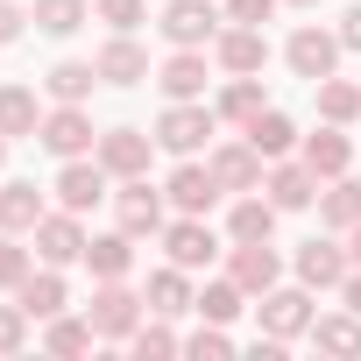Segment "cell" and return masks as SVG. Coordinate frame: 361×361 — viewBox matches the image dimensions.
<instances>
[{
	"mask_svg": "<svg viewBox=\"0 0 361 361\" xmlns=\"http://www.w3.org/2000/svg\"><path fill=\"white\" fill-rule=\"evenodd\" d=\"M319 114H326L333 128H347V121L361 114V85H347V78H319Z\"/></svg>",
	"mask_w": 361,
	"mask_h": 361,
	"instance_id": "obj_30",
	"label": "cell"
},
{
	"mask_svg": "<svg viewBox=\"0 0 361 361\" xmlns=\"http://www.w3.org/2000/svg\"><path fill=\"white\" fill-rule=\"evenodd\" d=\"M135 234L121 227V234H99V241H85V269L99 276V283H114V276H128L135 269V248H128Z\"/></svg>",
	"mask_w": 361,
	"mask_h": 361,
	"instance_id": "obj_19",
	"label": "cell"
},
{
	"mask_svg": "<svg viewBox=\"0 0 361 361\" xmlns=\"http://www.w3.org/2000/svg\"><path fill=\"white\" fill-rule=\"evenodd\" d=\"M319 213H326V227L354 234V227H361V185H347V177H333V185H326V199H319Z\"/></svg>",
	"mask_w": 361,
	"mask_h": 361,
	"instance_id": "obj_26",
	"label": "cell"
},
{
	"mask_svg": "<svg viewBox=\"0 0 361 361\" xmlns=\"http://www.w3.org/2000/svg\"><path fill=\"white\" fill-rule=\"evenodd\" d=\"M114 213H121V227H128V234H163V192H149L142 177H121Z\"/></svg>",
	"mask_w": 361,
	"mask_h": 361,
	"instance_id": "obj_9",
	"label": "cell"
},
{
	"mask_svg": "<svg viewBox=\"0 0 361 361\" xmlns=\"http://www.w3.org/2000/svg\"><path fill=\"white\" fill-rule=\"evenodd\" d=\"M43 220V192L36 185H8V192H0V227H8V234H29Z\"/></svg>",
	"mask_w": 361,
	"mask_h": 361,
	"instance_id": "obj_25",
	"label": "cell"
},
{
	"mask_svg": "<svg viewBox=\"0 0 361 361\" xmlns=\"http://www.w3.org/2000/svg\"><path fill=\"white\" fill-rule=\"evenodd\" d=\"M220 64H227L234 78H255V71L269 64V36H262V29H248V22H241V29H227V36H220Z\"/></svg>",
	"mask_w": 361,
	"mask_h": 361,
	"instance_id": "obj_16",
	"label": "cell"
},
{
	"mask_svg": "<svg viewBox=\"0 0 361 361\" xmlns=\"http://www.w3.org/2000/svg\"><path fill=\"white\" fill-rule=\"evenodd\" d=\"M192 305H199V298H192V283H185L177 262L149 276V312H156V319H177V312H192Z\"/></svg>",
	"mask_w": 361,
	"mask_h": 361,
	"instance_id": "obj_21",
	"label": "cell"
},
{
	"mask_svg": "<svg viewBox=\"0 0 361 361\" xmlns=\"http://www.w3.org/2000/svg\"><path fill=\"white\" fill-rule=\"evenodd\" d=\"M92 340H99V333H92V319H64V312H57V319H50V333H43V347H50V354H85Z\"/></svg>",
	"mask_w": 361,
	"mask_h": 361,
	"instance_id": "obj_32",
	"label": "cell"
},
{
	"mask_svg": "<svg viewBox=\"0 0 361 361\" xmlns=\"http://www.w3.org/2000/svg\"><path fill=\"white\" fill-rule=\"evenodd\" d=\"M227 15H234V22H248V29H262V22L276 15V0H227Z\"/></svg>",
	"mask_w": 361,
	"mask_h": 361,
	"instance_id": "obj_40",
	"label": "cell"
},
{
	"mask_svg": "<svg viewBox=\"0 0 361 361\" xmlns=\"http://www.w3.org/2000/svg\"><path fill=\"white\" fill-rule=\"evenodd\" d=\"M36 142H43L50 156H64V163H71V156H85V149H99V142H92V121H85V106H57V114L36 128Z\"/></svg>",
	"mask_w": 361,
	"mask_h": 361,
	"instance_id": "obj_7",
	"label": "cell"
},
{
	"mask_svg": "<svg viewBox=\"0 0 361 361\" xmlns=\"http://www.w3.org/2000/svg\"><path fill=\"white\" fill-rule=\"evenodd\" d=\"M36 92L29 85H0V135H36Z\"/></svg>",
	"mask_w": 361,
	"mask_h": 361,
	"instance_id": "obj_29",
	"label": "cell"
},
{
	"mask_svg": "<svg viewBox=\"0 0 361 361\" xmlns=\"http://www.w3.org/2000/svg\"><path fill=\"white\" fill-rule=\"evenodd\" d=\"M283 57H290V71H298V78H312V85H319V78H333V64H340V36H326V29H298Z\"/></svg>",
	"mask_w": 361,
	"mask_h": 361,
	"instance_id": "obj_10",
	"label": "cell"
},
{
	"mask_svg": "<svg viewBox=\"0 0 361 361\" xmlns=\"http://www.w3.org/2000/svg\"><path fill=\"white\" fill-rule=\"evenodd\" d=\"M36 29L43 36H78L85 29V0H36Z\"/></svg>",
	"mask_w": 361,
	"mask_h": 361,
	"instance_id": "obj_31",
	"label": "cell"
},
{
	"mask_svg": "<svg viewBox=\"0 0 361 361\" xmlns=\"http://www.w3.org/2000/svg\"><path fill=\"white\" fill-rule=\"evenodd\" d=\"M36 255H43V262H57V269H64V262H85V227H78V213H71V206L36 220Z\"/></svg>",
	"mask_w": 361,
	"mask_h": 361,
	"instance_id": "obj_3",
	"label": "cell"
},
{
	"mask_svg": "<svg viewBox=\"0 0 361 361\" xmlns=\"http://www.w3.org/2000/svg\"><path fill=\"white\" fill-rule=\"evenodd\" d=\"M43 85H50V99H57V106H78V99H92V85H99V64H57Z\"/></svg>",
	"mask_w": 361,
	"mask_h": 361,
	"instance_id": "obj_27",
	"label": "cell"
},
{
	"mask_svg": "<svg viewBox=\"0 0 361 361\" xmlns=\"http://www.w3.org/2000/svg\"><path fill=\"white\" fill-rule=\"evenodd\" d=\"M170 206H177V213H213V206H220V177H213V163H192V156H185V170L170 177Z\"/></svg>",
	"mask_w": 361,
	"mask_h": 361,
	"instance_id": "obj_12",
	"label": "cell"
},
{
	"mask_svg": "<svg viewBox=\"0 0 361 361\" xmlns=\"http://www.w3.org/2000/svg\"><path fill=\"white\" fill-rule=\"evenodd\" d=\"M36 276V262H29V248L22 241H0V290H22Z\"/></svg>",
	"mask_w": 361,
	"mask_h": 361,
	"instance_id": "obj_36",
	"label": "cell"
},
{
	"mask_svg": "<svg viewBox=\"0 0 361 361\" xmlns=\"http://www.w3.org/2000/svg\"><path fill=\"white\" fill-rule=\"evenodd\" d=\"M262 333L269 340H298V333H312V298L305 290H262Z\"/></svg>",
	"mask_w": 361,
	"mask_h": 361,
	"instance_id": "obj_8",
	"label": "cell"
},
{
	"mask_svg": "<svg viewBox=\"0 0 361 361\" xmlns=\"http://www.w3.org/2000/svg\"><path fill=\"white\" fill-rule=\"evenodd\" d=\"M149 149H156V135H142V128H106L99 135V163L114 177H142L149 170Z\"/></svg>",
	"mask_w": 361,
	"mask_h": 361,
	"instance_id": "obj_11",
	"label": "cell"
},
{
	"mask_svg": "<svg viewBox=\"0 0 361 361\" xmlns=\"http://www.w3.org/2000/svg\"><path fill=\"white\" fill-rule=\"evenodd\" d=\"M185 347H192V354H234V340H227V333H220L213 319H206V326H199V333H192Z\"/></svg>",
	"mask_w": 361,
	"mask_h": 361,
	"instance_id": "obj_39",
	"label": "cell"
},
{
	"mask_svg": "<svg viewBox=\"0 0 361 361\" xmlns=\"http://www.w3.org/2000/svg\"><path fill=\"white\" fill-rule=\"evenodd\" d=\"M22 36V8H15V0H0V43H15Z\"/></svg>",
	"mask_w": 361,
	"mask_h": 361,
	"instance_id": "obj_42",
	"label": "cell"
},
{
	"mask_svg": "<svg viewBox=\"0 0 361 361\" xmlns=\"http://www.w3.org/2000/svg\"><path fill=\"white\" fill-rule=\"evenodd\" d=\"M99 22H114V29H135V22H142V0H99Z\"/></svg>",
	"mask_w": 361,
	"mask_h": 361,
	"instance_id": "obj_41",
	"label": "cell"
},
{
	"mask_svg": "<svg viewBox=\"0 0 361 361\" xmlns=\"http://www.w3.org/2000/svg\"><path fill=\"white\" fill-rule=\"evenodd\" d=\"M220 114H227V121H255V114H262V85H255V78H234V85L220 92Z\"/></svg>",
	"mask_w": 361,
	"mask_h": 361,
	"instance_id": "obj_35",
	"label": "cell"
},
{
	"mask_svg": "<svg viewBox=\"0 0 361 361\" xmlns=\"http://www.w3.org/2000/svg\"><path fill=\"white\" fill-rule=\"evenodd\" d=\"M347 312H361V269L347 276Z\"/></svg>",
	"mask_w": 361,
	"mask_h": 361,
	"instance_id": "obj_44",
	"label": "cell"
},
{
	"mask_svg": "<svg viewBox=\"0 0 361 361\" xmlns=\"http://www.w3.org/2000/svg\"><path fill=\"white\" fill-rule=\"evenodd\" d=\"M312 340L326 354H361V312L354 319H312Z\"/></svg>",
	"mask_w": 361,
	"mask_h": 361,
	"instance_id": "obj_33",
	"label": "cell"
},
{
	"mask_svg": "<svg viewBox=\"0 0 361 361\" xmlns=\"http://www.w3.org/2000/svg\"><path fill=\"white\" fill-rule=\"evenodd\" d=\"M22 340H29V312L0 305V354H22Z\"/></svg>",
	"mask_w": 361,
	"mask_h": 361,
	"instance_id": "obj_37",
	"label": "cell"
},
{
	"mask_svg": "<svg viewBox=\"0 0 361 361\" xmlns=\"http://www.w3.org/2000/svg\"><path fill=\"white\" fill-rule=\"evenodd\" d=\"M298 8H319V0H298Z\"/></svg>",
	"mask_w": 361,
	"mask_h": 361,
	"instance_id": "obj_47",
	"label": "cell"
},
{
	"mask_svg": "<svg viewBox=\"0 0 361 361\" xmlns=\"http://www.w3.org/2000/svg\"><path fill=\"white\" fill-rule=\"evenodd\" d=\"M276 276H283V262H276V248L269 241H234V283L241 290H276Z\"/></svg>",
	"mask_w": 361,
	"mask_h": 361,
	"instance_id": "obj_13",
	"label": "cell"
},
{
	"mask_svg": "<svg viewBox=\"0 0 361 361\" xmlns=\"http://www.w3.org/2000/svg\"><path fill=\"white\" fill-rule=\"evenodd\" d=\"M163 248H170V262H177V269H206V262L220 255V241H213L206 213H185L177 227H163Z\"/></svg>",
	"mask_w": 361,
	"mask_h": 361,
	"instance_id": "obj_5",
	"label": "cell"
},
{
	"mask_svg": "<svg viewBox=\"0 0 361 361\" xmlns=\"http://www.w3.org/2000/svg\"><path fill=\"white\" fill-rule=\"evenodd\" d=\"M15 298H22V312H29V319H57V312H64V276H57V262H50L43 276H29Z\"/></svg>",
	"mask_w": 361,
	"mask_h": 361,
	"instance_id": "obj_23",
	"label": "cell"
},
{
	"mask_svg": "<svg viewBox=\"0 0 361 361\" xmlns=\"http://www.w3.org/2000/svg\"><path fill=\"white\" fill-rule=\"evenodd\" d=\"M227 234L234 241H269L276 234V199H241L234 220H227Z\"/></svg>",
	"mask_w": 361,
	"mask_h": 361,
	"instance_id": "obj_28",
	"label": "cell"
},
{
	"mask_svg": "<svg viewBox=\"0 0 361 361\" xmlns=\"http://www.w3.org/2000/svg\"><path fill=\"white\" fill-rule=\"evenodd\" d=\"M347 255H354V269H361V227H354V241H347Z\"/></svg>",
	"mask_w": 361,
	"mask_h": 361,
	"instance_id": "obj_45",
	"label": "cell"
},
{
	"mask_svg": "<svg viewBox=\"0 0 361 361\" xmlns=\"http://www.w3.org/2000/svg\"><path fill=\"white\" fill-rule=\"evenodd\" d=\"M142 305H149V298L121 290V276H114V283H99V290H92V312H85V319H92V333H99V340H135Z\"/></svg>",
	"mask_w": 361,
	"mask_h": 361,
	"instance_id": "obj_2",
	"label": "cell"
},
{
	"mask_svg": "<svg viewBox=\"0 0 361 361\" xmlns=\"http://www.w3.org/2000/svg\"><path fill=\"white\" fill-rule=\"evenodd\" d=\"M340 50H361V8H347V22H340Z\"/></svg>",
	"mask_w": 361,
	"mask_h": 361,
	"instance_id": "obj_43",
	"label": "cell"
},
{
	"mask_svg": "<svg viewBox=\"0 0 361 361\" xmlns=\"http://www.w3.org/2000/svg\"><path fill=\"white\" fill-rule=\"evenodd\" d=\"M298 283H305V290H333V283H347V255H340L333 241H305V248H298Z\"/></svg>",
	"mask_w": 361,
	"mask_h": 361,
	"instance_id": "obj_17",
	"label": "cell"
},
{
	"mask_svg": "<svg viewBox=\"0 0 361 361\" xmlns=\"http://www.w3.org/2000/svg\"><path fill=\"white\" fill-rule=\"evenodd\" d=\"M248 142H255V156H290L298 149V128H290V114H276V106H262L255 121H248Z\"/></svg>",
	"mask_w": 361,
	"mask_h": 361,
	"instance_id": "obj_20",
	"label": "cell"
},
{
	"mask_svg": "<svg viewBox=\"0 0 361 361\" xmlns=\"http://www.w3.org/2000/svg\"><path fill=\"white\" fill-rule=\"evenodd\" d=\"M156 142H163L170 156H199V149L213 142V106H199V99H170L163 121H156Z\"/></svg>",
	"mask_w": 361,
	"mask_h": 361,
	"instance_id": "obj_1",
	"label": "cell"
},
{
	"mask_svg": "<svg viewBox=\"0 0 361 361\" xmlns=\"http://www.w3.org/2000/svg\"><path fill=\"white\" fill-rule=\"evenodd\" d=\"M269 199H276V213H305L319 199V170L312 163H276L269 170Z\"/></svg>",
	"mask_w": 361,
	"mask_h": 361,
	"instance_id": "obj_14",
	"label": "cell"
},
{
	"mask_svg": "<svg viewBox=\"0 0 361 361\" xmlns=\"http://www.w3.org/2000/svg\"><path fill=\"white\" fill-rule=\"evenodd\" d=\"M163 36H170L177 50H199L206 36H220L213 0H170V8H163Z\"/></svg>",
	"mask_w": 361,
	"mask_h": 361,
	"instance_id": "obj_6",
	"label": "cell"
},
{
	"mask_svg": "<svg viewBox=\"0 0 361 361\" xmlns=\"http://www.w3.org/2000/svg\"><path fill=\"white\" fill-rule=\"evenodd\" d=\"M305 163L319 170V185H333V177H347L354 149H347V135H340V128H326V135H312V142H305Z\"/></svg>",
	"mask_w": 361,
	"mask_h": 361,
	"instance_id": "obj_22",
	"label": "cell"
},
{
	"mask_svg": "<svg viewBox=\"0 0 361 361\" xmlns=\"http://www.w3.org/2000/svg\"><path fill=\"white\" fill-rule=\"evenodd\" d=\"M163 92H170V99H199V92H206V57H199V50H177V57L163 64Z\"/></svg>",
	"mask_w": 361,
	"mask_h": 361,
	"instance_id": "obj_24",
	"label": "cell"
},
{
	"mask_svg": "<svg viewBox=\"0 0 361 361\" xmlns=\"http://www.w3.org/2000/svg\"><path fill=\"white\" fill-rule=\"evenodd\" d=\"M0 156H8V135H0Z\"/></svg>",
	"mask_w": 361,
	"mask_h": 361,
	"instance_id": "obj_46",
	"label": "cell"
},
{
	"mask_svg": "<svg viewBox=\"0 0 361 361\" xmlns=\"http://www.w3.org/2000/svg\"><path fill=\"white\" fill-rule=\"evenodd\" d=\"M192 312H206L213 326H227V319H241V283H234V276H227V283H206Z\"/></svg>",
	"mask_w": 361,
	"mask_h": 361,
	"instance_id": "obj_34",
	"label": "cell"
},
{
	"mask_svg": "<svg viewBox=\"0 0 361 361\" xmlns=\"http://www.w3.org/2000/svg\"><path fill=\"white\" fill-rule=\"evenodd\" d=\"M135 354H177V333L170 326H135Z\"/></svg>",
	"mask_w": 361,
	"mask_h": 361,
	"instance_id": "obj_38",
	"label": "cell"
},
{
	"mask_svg": "<svg viewBox=\"0 0 361 361\" xmlns=\"http://www.w3.org/2000/svg\"><path fill=\"white\" fill-rule=\"evenodd\" d=\"M106 177H114V170H106L99 156H92V163H85V156H71V163L57 170V199H64L71 213H92V206L106 199Z\"/></svg>",
	"mask_w": 361,
	"mask_h": 361,
	"instance_id": "obj_4",
	"label": "cell"
},
{
	"mask_svg": "<svg viewBox=\"0 0 361 361\" xmlns=\"http://www.w3.org/2000/svg\"><path fill=\"white\" fill-rule=\"evenodd\" d=\"M92 64H99V78H106V85H135V78H149V57H142V43H135L128 29H121Z\"/></svg>",
	"mask_w": 361,
	"mask_h": 361,
	"instance_id": "obj_18",
	"label": "cell"
},
{
	"mask_svg": "<svg viewBox=\"0 0 361 361\" xmlns=\"http://www.w3.org/2000/svg\"><path fill=\"white\" fill-rule=\"evenodd\" d=\"M213 177H220V192H255V185H262V156H255V142L213 149Z\"/></svg>",
	"mask_w": 361,
	"mask_h": 361,
	"instance_id": "obj_15",
	"label": "cell"
}]
</instances>
